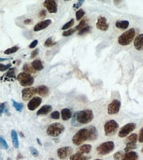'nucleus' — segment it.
<instances>
[{
	"label": "nucleus",
	"instance_id": "nucleus-23",
	"mask_svg": "<svg viewBox=\"0 0 143 160\" xmlns=\"http://www.w3.org/2000/svg\"><path fill=\"white\" fill-rule=\"evenodd\" d=\"M61 117L62 120L64 121L69 120L72 117V113H71V111L68 108L63 109L61 110Z\"/></svg>",
	"mask_w": 143,
	"mask_h": 160
},
{
	"label": "nucleus",
	"instance_id": "nucleus-31",
	"mask_svg": "<svg viewBox=\"0 0 143 160\" xmlns=\"http://www.w3.org/2000/svg\"><path fill=\"white\" fill-rule=\"evenodd\" d=\"M19 49V47L18 46H14V47H12L11 48H9L6 49L5 51H4V54H13L14 53H16L17 50Z\"/></svg>",
	"mask_w": 143,
	"mask_h": 160
},
{
	"label": "nucleus",
	"instance_id": "nucleus-3",
	"mask_svg": "<svg viewBox=\"0 0 143 160\" xmlns=\"http://www.w3.org/2000/svg\"><path fill=\"white\" fill-rule=\"evenodd\" d=\"M135 36V30L134 28L129 29L124 32L118 38V43L121 45H128L133 41Z\"/></svg>",
	"mask_w": 143,
	"mask_h": 160
},
{
	"label": "nucleus",
	"instance_id": "nucleus-15",
	"mask_svg": "<svg viewBox=\"0 0 143 160\" xmlns=\"http://www.w3.org/2000/svg\"><path fill=\"white\" fill-rule=\"evenodd\" d=\"M51 24H52V20L50 19H47L43 21H41V22L38 23L36 25H35V26L34 27V31L38 32V31L42 30L44 29L49 26Z\"/></svg>",
	"mask_w": 143,
	"mask_h": 160
},
{
	"label": "nucleus",
	"instance_id": "nucleus-10",
	"mask_svg": "<svg viewBox=\"0 0 143 160\" xmlns=\"http://www.w3.org/2000/svg\"><path fill=\"white\" fill-rule=\"evenodd\" d=\"M121 108V102L119 100L115 99L108 105V113L110 115L117 114L119 112Z\"/></svg>",
	"mask_w": 143,
	"mask_h": 160
},
{
	"label": "nucleus",
	"instance_id": "nucleus-7",
	"mask_svg": "<svg viewBox=\"0 0 143 160\" xmlns=\"http://www.w3.org/2000/svg\"><path fill=\"white\" fill-rule=\"evenodd\" d=\"M119 129V124L115 120L108 121L104 125V131L106 136H112L115 134Z\"/></svg>",
	"mask_w": 143,
	"mask_h": 160
},
{
	"label": "nucleus",
	"instance_id": "nucleus-20",
	"mask_svg": "<svg viewBox=\"0 0 143 160\" xmlns=\"http://www.w3.org/2000/svg\"><path fill=\"white\" fill-rule=\"evenodd\" d=\"M11 137L13 145L14 148L17 149L19 146V139H18V134L17 133H16L15 130H11Z\"/></svg>",
	"mask_w": 143,
	"mask_h": 160
},
{
	"label": "nucleus",
	"instance_id": "nucleus-6",
	"mask_svg": "<svg viewBox=\"0 0 143 160\" xmlns=\"http://www.w3.org/2000/svg\"><path fill=\"white\" fill-rule=\"evenodd\" d=\"M19 84L23 87L31 86L34 83V78L27 72L20 73L16 77Z\"/></svg>",
	"mask_w": 143,
	"mask_h": 160
},
{
	"label": "nucleus",
	"instance_id": "nucleus-18",
	"mask_svg": "<svg viewBox=\"0 0 143 160\" xmlns=\"http://www.w3.org/2000/svg\"><path fill=\"white\" fill-rule=\"evenodd\" d=\"M138 158V154L136 152V151H128V152H126L123 158H122L121 160H137Z\"/></svg>",
	"mask_w": 143,
	"mask_h": 160
},
{
	"label": "nucleus",
	"instance_id": "nucleus-32",
	"mask_svg": "<svg viewBox=\"0 0 143 160\" xmlns=\"http://www.w3.org/2000/svg\"><path fill=\"white\" fill-rule=\"evenodd\" d=\"M87 24V19H84L82 20L81 21V23H79V25H77V26L75 27L77 29V30H81L82 29H83L84 28H85Z\"/></svg>",
	"mask_w": 143,
	"mask_h": 160
},
{
	"label": "nucleus",
	"instance_id": "nucleus-43",
	"mask_svg": "<svg viewBox=\"0 0 143 160\" xmlns=\"http://www.w3.org/2000/svg\"><path fill=\"white\" fill-rule=\"evenodd\" d=\"M60 117V113L58 111H55L51 113V118L53 120H59Z\"/></svg>",
	"mask_w": 143,
	"mask_h": 160
},
{
	"label": "nucleus",
	"instance_id": "nucleus-4",
	"mask_svg": "<svg viewBox=\"0 0 143 160\" xmlns=\"http://www.w3.org/2000/svg\"><path fill=\"white\" fill-rule=\"evenodd\" d=\"M65 127L60 123H53L48 126L47 129V134L49 136L57 137L60 136L64 131Z\"/></svg>",
	"mask_w": 143,
	"mask_h": 160
},
{
	"label": "nucleus",
	"instance_id": "nucleus-12",
	"mask_svg": "<svg viewBox=\"0 0 143 160\" xmlns=\"http://www.w3.org/2000/svg\"><path fill=\"white\" fill-rule=\"evenodd\" d=\"M43 5L50 13H56L57 12V4L53 0H46L43 3Z\"/></svg>",
	"mask_w": 143,
	"mask_h": 160
},
{
	"label": "nucleus",
	"instance_id": "nucleus-51",
	"mask_svg": "<svg viewBox=\"0 0 143 160\" xmlns=\"http://www.w3.org/2000/svg\"><path fill=\"white\" fill-rule=\"evenodd\" d=\"M23 158V156L21 154H20L17 155V157H16V159H17V160H20V159H21Z\"/></svg>",
	"mask_w": 143,
	"mask_h": 160
},
{
	"label": "nucleus",
	"instance_id": "nucleus-13",
	"mask_svg": "<svg viewBox=\"0 0 143 160\" xmlns=\"http://www.w3.org/2000/svg\"><path fill=\"white\" fill-rule=\"evenodd\" d=\"M96 28L101 31H107L109 28V24L107 22V19L104 16H99L96 23Z\"/></svg>",
	"mask_w": 143,
	"mask_h": 160
},
{
	"label": "nucleus",
	"instance_id": "nucleus-34",
	"mask_svg": "<svg viewBox=\"0 0 143 160\" xmlns=\"http://www.w3.org/2000/svg\"><path fill=\"white\" fill-rule=\"evenodd\" d=\"M136 148H137L136 144H134V143H127L124 150L125 152H128V151H130L131 150L135 149Z\"/></svg>",
	"mask_w": 143,
	"mask_h": 160
},
{
	"label": "nucleus",
	"instance_id": "nucleus-52",
	"mask_svg": "<svg viewBox=\"0 0 143 160\" xmlns=\"http://www.w3.org/2000/svg\"><path fill=\"white\" fill-rule=\"evenodd\" d=\"M36 140H37V142H38V144L39 145H42V142H41V141H40V139H39V138H36Z\"/></svg>",
	"mask_w": 143,
	"mask_h": 160
},
{
	"label": "nucleus",
	"instance_id": "nucleus-8",
	"mask_svg": "<svg viewBox=\"0 0 143 160\" xmlns=\"http://www.w3.org/2000/svg\"><path fill=\"white\" fill-rule=\"evenodd\" d=\"M137 127L136 124L134 123H127V125H124L123 127H121L118 135L119 137L121 138H123L127 137L129 134L131 133L132 131L135 129Z\"/></svg>",
	"mask_w": 143,
	"mask_h": 160
},
{
	"label": "nucleus",
	"instance_id": "nucleus-9",
	"mask_svg": "<svg viewBox=\"0 0 143 160\" xmlns=\"http://www.w3.org/2000/svg\"><path fill=\"white\" fill-rule=\"evenodd\" d=\"M73 148L70 146H64L57 150V156L60 159H65L73 153Z\"/></svg>",
	"mask_w": 143,
	"mask_h": 160
},
{
	"label": "nucleus",
	"instance_id": "nucleus-26",
	"mask_svg": "<svg viewBox=\"0 0 143 160\" xmlns=\"http://www.w3.org/2000/svg\"><path fill=\"white\" fill-rule=\"evenodd\" d=\"M116 26L117 28L125 30L127 29L129 26V22L127 20H118L116 23Z\"/></svg>",
	"mask_w": 143,
	"mask_h": 160
},
{
	"label": "nucleus",
	"instance_id": "nucleus-21",
	"mask_svg": "<svg viewBox=\"0 0 143 160\" xmlns=\"http://www.w3.org/2000/svg\"><path fill=\"white\" fill-rule=\"evenodd\" d=\"M37 93L40 96L46 97L49 94V89L47 86L46 85H40L37 88Z\"/></svg>",
	"mask_w": 143,
	"mask_h": 160
},
{
	"label": "nucleus",
	"instance_id": "nucleus-48",
	"mask_svg": "<svg viewBox=\"0 0 143 160\" xmlns=\"http://www.w3.org/2000/svg\"><path fill=\"white\" fill-rule=\"evenodd\" d=\"M38 41L37 40H34L32 43L30 44V45H29V48H31V49H33V48H35L36 46L38 45Z\"/></svg>",
	"mask_w": 143,
	"mask_h": 160
},
{
	"label": "nucleus",
	"instance_id": "nucleus-47",
	"mask_svg": "<svg viewBox=\"0 0 143 160\" xmlns=\"http://www.w3.org/2000/svg\"><path fill=\"white\" fill-rule=\"evenodd\" d=\"M46 16V11L45 9L42 10L38 14V17L40 19H44Z\"/></svg>",
	"mask_w": 143,
	"mask_h": 160
},
{
	"label": "nucleus",
	"instance_id": "nucleus-40",
	"mask_svg": "<svg viewBox=\"0 0 143 160\" xmlns=\"http://www.w3.org/2000/svg\"><path fill=\"white\" fill-rule=\"evenodd\" d=\"M91 30V26H86L85 28H84L83 29H82L81 30H80L79 32V33L78 34L79 36H81V35H83V34H85V33H86L88 32H89Z\"/></svg>",
	"mask_w": 143,
	"mask_h": 160
},
{
	"label": "nucleus",
	"instance_id": "nucleus-53",
	"mask_svg": "<svg viewBox=\"0 0 143 160\" xmlns=\"http://www.w3.org/2000/svg\"><path fill=\"white\" fill-rule=\"evenodd\" d=\"M6 60H9V58H0V61H6Z\"/></svg>",
	"mask_w": 143,
	"mask_h": 160
},
{
	"label": "nucleus",
	"instance_id": "nucleus-56",
	"mask_svg": "<svg viewBox=\"0 0 143 160\" xmlns=\"http://www.w3.org/2000/svg\"><path fill=\"white\" fill-rule=\"evenodd\" d=\"M94 160H102V159H94Z\"/></svg>",
	"mask_w": 143,
	"mask_h": 160
},
{
	"label": "nucleus",
	"instance_id": "nucleus-57",
	"mask_svg": "<svg viewBox=\"0 0 143 160\" xmlns=\"http://www.w3.org/2000/svg\"><path fill=\"white\" fill-rule=\"evenodd\" d=\"M141 151H142V152H143V148H142V150H141Z\"/></svg>",
	"mask_w": 143,
	"mask_h": 160
},
{
	"label": "nucleus",
	"instance_id": "nucleus-19",
	"mask_svg": "<svg viewBox=\"0 0 143 160\" xmlns=\"http://www.w3.org/2000/svg\"><path fill=\"white\" fill-rule=\"evenodd\" d=\"M88 130H89L90 133V138L89 141H94L96 138H98V132L97 129H96V127L93 125H90L88 127Z\"/></svg>",
	"mask_w": 143,
	"mask_h": 160
},
{
	"label": "nucleus",
	"instance_id": "nucleus-2",
	"mask_svg": "<svg viewBox=\"0 0 143 160\" xmlns=\"http://www.w3.org/2000/svg\"><path fill=\"white\" fill-rule=\"evenodd\" d=\"M90 133L88 128H83L80 129L76 134H75L72 138L73 143L76 146L82 144V143L89 140Z\"/></svg>",
	"mask_w": 143,
	"mask_h": 160
},
{
	"label": "nucleus",
	"instance_id": "nucleus-38",
	"mask_svg": "<svg viewBox=\"0 0 143 160\" xmlns=\"http://www.w3.org/2000/svg\"><path fill=\"white\" fill-rule=\"evenodd\" d=\"M124 155V154L122 151H119L116 152L114 155H113V158L115 160H121Z\"/></svg>",
	"mask_w": 143,
	"mask_h": 160
},
{
	"label": "nucleus",
	"instance_id": "nucleus-35",
	"mask_svg": "<svg viewBox=\"0 0 143 160\" xmlns=\"http://www.w3.org/2000/svg\"><path fill=\"white\" fill-rule=\"evenodd\" d=\"M74 24H75V20H74V19H72L70 21H69L68 23H67L66 24H65L64 25V26H63V27L61 28V30H67V29H69V28H70L71 26H73Z\"/></svg>",
	"mask_w": 143,
	"mask_h": 160
},
{
	"label": "nucleus",
	"instance_id": "nucleus-39",
	"mask_svg": "<svg viewBox=\"0 0 143 160\" xmlns=\"http://www.w3.org/2000/svg\"><path fill=\"white\" fill-rule=\"evenodd\" d=\"M15 68H12L9 70V71L4 75V76H7L9 78H13L15 76Z\"/></svg>",
	"mask_w": 143,
	"mask_h": 160
},
{
	"label": "nucleus",
	"instance_id": "nucleus-27",
	"mask_svg": "<svg viewBox=\"0 0 143 160\" xmlns=\"http://www.w3.org/2000/svg\"><path fill=\"white\" fill-rule=\"evenodd\" d=\"M23 70L24 71V72H27L28 74H35L36 72V70L33 68L32 65L30 64H24Z\"/></svg>",
	"mask_w": 143,
	"mask_h": 160
},
{
	"label": "nucleus",
	"instance_id": "nucleus-29",
	"mask_svg": "<svg viewBox=\"0 0 143 160\" xmlns=\"http://www.w3.org/2000/svg\"><path fill=\"white\" fill-rule=\"evenodd\" d=\"M12 102H13V106H14V108H15V110L19 112H21L23 111V109L24 108V104L23 103H19L17 102H16L14 100H11Z\"/></svg>",
	"mask_w": 143,
	"mask_h": 160
},
{
	"label": "nucleus",
	"instance_id": "nucleus-41",
	"mask_svg": "<svg viewBox=\"0 0 143 160\" xmlns=\"http://www.w3.org/2000/svg\"><path fill=\"white\" fill-rule=\"evenodd\" d=\"M29 150H30V151H31V154L32 155V156L36 157V158L38 157L39 153H38V150L35 148H34L33 146H31L30 148H29Z\"/></svg>",
	"mask_w": 143,
	"mask_h": 160
},
{
	"label": "nucleus",
	"instance_id": "nucleus-36",
	"mask_svg": "<svg viewBox=\"0 0 143 160\" xmlns=\"http://www.w3.org/2000/svg\"><path fill=\"white\" fill-rule=\"evenodd\" d=\"M56 42H53L52 40L51 37H49V38L47 39V40H46L45 41L44 43V47H52V46H53L56 45Z\"/></svg>",
	"mask_w": 143,
	"mask_h": 160
},
{
	"label": "nucleus",
	"instance_id": "nucleus-5",
	"mask_svg": "<svg viewBox=\"0 0 143 160\" xmlns=\"http://www.w3.org/2000/svg\"><path fill=\"white\" fill-rule=\"evenodd\" d=\"M115 148V144L112 141H108L102 143L100 146H98L96 148L98 153L100 155H105L111 153Z\"/></svg>",
	"mask_w": 143,
	"mask_h": 160
},
{
	"label": "nucleus",
	"instance_id": "nucleus-24",
	"mask_svg": "<svg viewBox=\"0 0 143 160\" xmlns=\"http://www.w3.org/2000/svg\"><path fill=\"white\" fill-rule=\"evenodd\" d=\"M89 159H90V157L85 156L83 154L78 152L72 154L70 156V160H88Z\"/></svg>",
	"mask_w": 143,
	"mask_h": 160
},
{
	"label": "nucleus",
	"instance_id": "nucleus-49",
	"mask_svg": "<svg viewBox=\"0 0 143 160\" xmlns=\"http://www.w3.org/2000/svg\"><path fill=\"white\" fill-rule=\"evenodd\" d=\"M138 141L143 143V128H142L139 133V137H138Z\"/></svg>",
	"mask_w": 143,
	"mask_h": 160
},
{
	"label": "nucleus",
	"instance_id": "nucleus-37",
	"mask_svg": "<svg viewBox=\"0 0 143 160\" xmlns=\"http://www.w3.org/2000/svg\"><path fill=\"white\" fill-rule=\"evenodd\" d=\"M0 143H1V148L3 149H5V150H7L9 148V146H8L7 142L6 141V140L4 139V138L1 137H0Z\"/></svg>",
	"mask_w": 143,
	"mask_h": 160
},
{
	"label": "nucleus",
	"instance_id": "nucleus-25",
	"mask_svg": "<svg viewBox=\"0 0 143 160\" xmlns=\"http://www.w3.org/2000/svg\"><path fill=\"white\" fill-rule=\"evenodd\" d=\"M31 65L36 71H40L44 69V66L42 64V61L40 59H36L34 61L32 62Z\"/></svg>",
	"mask_w": 143,
	"mask_h": 160
},
{
	"label": "nucleus",
	"instance_id": "nucleus-55",
	"mask_svg": "<svg viewBox=\"0 0 143 160\" xmlns=\"http://www.w3.org/2000/svg\"><path fill=\"white\" fill-rule=\"evenodd\" d=\"M48 160H54L53 158H50V159H48Z\"/></svg>",
	"mask_w": 143,
	"mask_h": 160
},
{
	"label": "nucleus",
	"instance_id": "nucleus-45",
	"mask_svg": "<svg viewBox=\"0 0 143 160\" xmlns=\"http://www.w3.org/2000/svg\"><path fill=\"white\" fill-rule=\"evenodd\" d=\"M38 53H39V49H36L35 50H34L31 53V59L35 58L38 55Z\"/></svg>",
	"mask_w": 143,
	"mask_h": 160
},
{
	"label": "nucleus",
	"instance_id": "nucleus-33",
	"mask_svg": "<svg viewBox=\"0 0 143 160\" xmlns=\"http://www.w3.org/2000/svg\"><path fill=\"white\" fill-rule=\"evenodd\" d=\"M77 31V29L76 28H71V29H69V30H65L62 33V36H64V37H67V36H70L71 35H73V33Z\"/></svg>",
	"mask_w": 143,
	"mask_h": 160
},
{
	"label": "nucleus",
	"instance_id": "nucleus-46",
	"mask_svg": "<svg viewBox=\"0 0 143 160\" xmlns=\"http://www.w3.org/2000/svg\"><path fill=\"white\" fill-rule=\"evenodd\" d=\"M84 0H79V1L77 2V3H75L73 5V7L75 8V9H78V8H79L80 7H81V5H82V3H84Z\"/></svg>",
	"mask_w": 143,
	"mask_h": 160
},
{
	"label": "nucleus",
	"instance_id": "nucleus-28",
	"mask_svg": "<svg viewBox=\"0 0 143 160\" xmlns=\"http://www.w3.org/2000/svg\"><path fill=\"white\" fill-rule=\"evenodd\" d=\"M137 139V134L136 133H133L127 138V139H126V143H134V144H136Z\"/></svg>",
	"mask_w": 143,
	"mask_h": 160
},
{
	"label": "nucleus",
	"instance_id": "nucleus-44",
	"mask_svg": "<svg viewBox=\"0 0 143 160\" xmlns=\"http://www.w3.org/2000/svg\"><path fill=\"white\" fill-rule=\"evenodd\" d=\"M11 64H7V65H3L2 64H0V71H6L9 68H11Z\"/></svg>",
	"mask_w": 143,
	"mask_h": 160
},
{
	"label": "nucleus",
	"instance_id": "nucleus-30",
	"mask_svg": "<svg viewBox=\"0 0 143 160\" xmlns=\"http://www.w3.org/2000/svg\"><path fill=\"white\" fill-rule=\"evenodd\" d=\"M1 111H0V114L1 116L3 114V113H6L7 115H9V105L6 102L1 104Z\"/></svg>",
	"mask_w": 143,
	"mask_h": 160
},
{
	"label": "nucleus",
	"instance_id": "nucleus-14",
	"mask_svg": "<svg viewBox=\"0 0 143 160\" xmlns=\"http://www.w3.org/2000/svg\"><path fill=\"white\" fill-rule=\"evenodd\" d=\"M42 103V99L38 96L33 97L27 104V107L29 110L34 111Z\"/></svg>",
	"mask_w": 143,
	"mask_h": 160
},
{
	"label": "nucleus",
	"instance_id": "nucleus-11",
	"mask_svg": "<svg viewBox=\"0 0 143 160\" xmlns=\"http://www.w3.org/2000/svg\"><path fill=\"white\" fill-rule=\"evenodd\" d=\"M37 93V89L35 87L24 88L22 91V99L24 101L30 100Z\"/></svg>",
	"mask_w": 143,
	"mask_h": 160
},
{
	"label": "nucleus",
	"instance_id": "nucleus-16",
	"mask_svg": "<svg viewBox=\"0 0 143 160\" xmlns=\"http://www.w3.org/2000/svg\"><path fill=\"white\" fill-rule=\"evenodd\" d=\"M134 46L138 50H143V33L136 37L134 40Z\"/></svg>",
	"mask_w": 143,
	"mask_h": 160
},
{
	"label": "nucleus",
	"instance_id": "nucleus-22",
	"mask_svg": "<svg viewBox=\"0 0 143 160\" xmlns=\"http://www.w3.org/2000/svg\"><path fill=\"white\" fill-rule=\"evenodd\" d=\"M92 150V146L90 144H84L80 146L77 150V152L80 154H88Z\"/></svg>",
	"mask_w": 143,
	"mask_h": 160
},
{
	"label": "nucleus",
	"instance_id": "nucleus-42",
	"mask_svg": "<svg viewBox=\"0 0 143 160\" xmlns=\"http://www.w3.org/2000/svg\"><path fill=\"white\" fill-rule=\"evenodd\" d=\"M85 12L82 9H80L76 12V19L77 20H81V19L82 17V16L85 15Z\"/></svg>",
	"mask_w": 143,
	"mask_h": 160
},
{
	"label": "nucleus",
	"instance_id": "nucleus-54",
	"mask_svg": "<svg viewBox=\"0 0 143 160\" xmlns=\"http://www.w3.org/2000/svg\"><path fill=\"white\" fill-rule=\"evenodd\" d=\"M19 134H20V137H24V135L23 133L22 132H19Z\"/></svg>",
	"mask_w": 143,
	"mask_h": 160
},
{
	"label": "nucleus",
	"instance_id": "nucleus-1",
	"mask_svg": "<svg viewBox=\"0 0 143 160\" xmlns=\"http://www.w3.org/2000/svg\"><path fill=\"white\" fill-rule=\"evenodd\" d=\"M94 119V113L90 109L85 110L78 111L75 114L71 121V125L74 127H79L81 125L90 123Z\"/></svg>",
	"mask_w": 143,
	"mask_h": 160
},
{
	"label": "nucleus",
	"instance_id": "nucleus-50",
	"mask_svg": "<svg viewBox=\"0 0 143 160\" xmlns=\"http://www.w3.org/2000/svg\"><path fill=\"white\" fill-rule=\"evenodd\" d=\"M32 23V20L31 19H26L24 21V24H27V25L31 24Z\"/></svg>",
	"mask_w": 143,
	"mask_h": 160
},
{
	"label": "nucleus",
	"instance_id": "nucleus-17",
	"mask_svg": "<svg viewBox=\"0 0 143 160\" xmlns=\"http://www.w3.org/2000/svg\"><path fill=\"white\" fill-rule=\"evenodd\" d=\"M52 110V106L50 105H44L40 109H39L38 111L37 112V116H45L47 115L48 113H50Z\"/></svg>",
	"mask_w": 143,
	"mask_h": 160
}]
</instances>
